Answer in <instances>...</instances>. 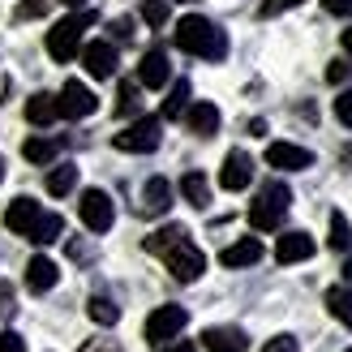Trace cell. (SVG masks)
Masks as SVG:
<instances>
[{"instance_id":"1","label":"cell","mask_w":352,"mask_h":352,"mask_svg":"<svg viewBox=\"0 0 352 352\" xmlns=\"http://www.w3.org/2000/svg\"><path fill=\"white\" fill-rule=\"evenodd\" d=\"M146 254L164 258L172 279H181V284H193V279L206 271V254L189 241V232L181 223H168V228H160V232H151L146 236Z\"/></svg>"},{"instance_id":"2","label":"cell","mask_w":352,"mask_h":352,"mask_svg":"<svg viewBox=\"0 0 352 352\" xmlns=\"http://www.w3.org/2000/svg\"><path fill=\"white\" fill-rule=\"evenodd\" d=\"M172 39H176V47H181V52H189V56H202V60H223V56H228V34L210 22V17H202V13L181 17Z\"/></svg>"},{"instance_id":"3","label":"cell","mask_w":352,"mask_h":352,"mask_svg":"<svg viewBox=\"0 0 352 352\" xmlns=\"http://www.w3.org/2000/svg\"><path fill=\"white\" fill-rule=\"evenodd\" d=\"M288 206H292V189L284 181H267V185L258 189L254 206H250V223L258 228V232H275V228L284 223Z\"/></svg>"},{"instance_id":"4","label":"cell","mask_w":352,"mask_h":352,"mask_svg":"<svg viewBox=\"0 0 352 352\" xmlns=\"http://www.w3.org/2000/svg\"><path fill=\"white\" fill-rule=\"evenodd\" d=\"M86 26H95V13H91V9L65 17V22H56V26L47 30V56L60 60V65H69V60L82 52V30H86Z\"/></svg>"},{"instance_id":"5","label":"cell","mask_w":352,"mask_h":352,"mask_svg":"<svg viewBox=\"0 0 352 352\" xmlns=\"http://www.w3.org/2000/svg\"><path fill=\"white\" fill-rule=\"evenodd\" d=\"M160 138H164V120L160 116H138L129 129H120L112 138V146L125 151V155H151L155 146H160Z\"/></svg>"},{"instance_id":"6","label":"cell","mask_w":352,"mask_h":352,"mask_svg":"<svg viewBox=\"0 0 352 352\" xmlns=\"http://www.w3.org/2000/svg\"><path fill=\"white\" fill-rule=\"evenodd\" d=\"M185 322H189V314H185L181 305H160V309L146 318V340H151L155 348H164L168 340H176V336L185 331Z\"/></svg>"},{"instance_id":"7","label":"cell","mask_w":352,"mask_h":352,"mask_svg":"<svg viewBox=\"0 0 352 352\" xmlns=\"http://www.w3.org/2000/svg\"><path fill=\"white\" fill-rule=\"evenodd\" d=\"M56 103H60V116H65V120H82V116H91V112L99 108L95 91H91L86 82H78V78H69V82L60 86Z\"/></svg>"},{"instance_id":"8","label":"cell","mask_w":352,"mask_h":352,"mask_svg":"<svg viewBox=\"0 0 352 352\" xmlns=\"http://www.w3.org/2000/svg\"><path fill=\"white\" fill-rule=\"evenodd\" d=\"M78 210H82V223L91 228V232H108L112 219H116V206H112V198L103 189H86Z\"/></svg>"},{"instance_id":"9","label":"cell","mask_w":352,"mask_h":352,"mask_svg":"<svg viewBox=\"0 0 352 352\" xmlns=\"http://www.w3.org/2000/svg\"><path fill=\"white\" fill-rule=\"evenodd\" d=\"M39 219H43V206L34 202V198H13L9 210H5V228H9V232H17V236H26V241L34 236Z\"/></svg>"},{"instance_id":"10","label":"cell","mask_w":352,"mask_h":352,"mask_svg":"<svg viewBox=\"0 0 352 352\" xmlns=\"http://www.w3.org/2000/svg\"><path fill=\"white\" fill-rule=\"evenodd\" d=\"M250 181H254V160L245 151H228V160L219 168V185L228 193H241V189H250Z\"/></svg>"},{"instance_id":"11","label":"cell","mask_w":352,"mask_h":352,"mask_svg":"<svg viewBox=\"0 0 352 352\" xmlns=\"http://www.w3.org/2000/svg\"><path fill=\"white\" fill-rule=\"evenodd\" d=\"M168 78H172L168 52L164 47H151L146 56H142V65H138V82H142L146 91H160V86H168Z\"/></svg>"},{"instance_id":"12","label":"cell","mask_w":352,"mask_h":352,"mask_svg":"<svg viewBox=\"0 0 352 352\" xmlns=\"http://www.w3.org/2000/svg\"><path fill=\"white\" fill-rule=\"evenodd\" d=\"M314 236L309 232H284L275 241V262L279 267H292V262H305V258H314Z\"/></svg>"},{"instance_id":"13","label":"cell","mask_w":352,"mask_h":352,"mask_svg":"<svg viewBox=\"0 0 352 352\" xmlns=\"http://www.w3.org/2000/svg\"><path fill=\"white\" fill-rule=\"evenodd\" d=\"M267 164L279 172H305L314 164V155L305 146H292V142H271L267 146Z\"/></svg>"},{"instance_id":"14","label":"cell","mask_w":352,"mask_h":352,"mask_svg":"<svg viewBox=\"0 0 352 352\" xmlns=\"http://www.w3.org/2000/svg\"><path fill=\"white\" fill-rule=\"evenodd\" d=\"M202 348L206 352H245L250 336L241 327H210V331H202Z\"/></svg>"},{"instance_id":"15","label":"cell","mask_w":352,"mask_h":352,"mask_svg":"<svg viewBox=\"0 0 352 352\" xmlns=\"http://www.w3.org/2000/svg\"><path fill=\"white\" fill-rule=\"evenodd\" d=\"M82 65H86V74L91 78H112L116 74V47L112 43H86L82 47Z\"/></svg>"},{"instance_id":"16","label":"cell","mask_w":352,"mask_h":352,"mask_svg":"<svg viewBox=\"0 0 352 352\" xmlns=\"http://www.w3.org/2000/svg\"><path fill=\"white\" fill-rule=\"evenodd\" d=\"M56 279H60V267L47 254H34L26 262V288L30 292H52V288H56Z\"/></svg>"},{"instance_id":"17","label":"cell","mask_w":352,"mask_h":352,"mask_svg":"<svg viewBox=\"0 0 352 352\" xmlns=\"http://www.w3.org/2000/svg\"><path fill=\"white\" fill-rule=\"evenodd\" d=\"M185 125H189V133L210 138V133L219 129V108H215V103H206V99L189 103V108H185Z\"/></svg>"},{"instance_id":"18","label":"cell","mask_w":352,"mask_h":352,"mask_svg":"<svg viewBox=\"0 0 352 352\" xmlns=\"http://www.w3.org/2000/svg\"><path fill=\"white\" fill-rule=\"evenodd\" d=\"M262 254H267V250H262L258 236H241L236 245H228V250L219 254V262L236 271V267H254V262H262Z\"/></svg>"},{"instance_id":"19","label":"cell","mask_w":352,"mask_h":352,"mask_svg":"<svg viewBox=\"0 0 352 352\" xmlns=\"http://www.w3.org/2000/svg\"><path fill=\"white\" fill-rule=\"evenodd\" d=\"M168 206H172V185L164 176H151L142 189V215H168Z\"/></svg>"},{"instance_id":"20","label":"cell","mask_w":352,"mask_h":352,"mask_svg":"<svg viewBox=\"0 0 352 352\" xmlns=\"http://www.w3.org/2000/svg\"><path fill=\"white\" fill-rule=\"evenodd\" d=\"M56 116H60V103H56V95L39 91V95H30V99H26V120H30V125H52Z\"/></svg>"},{"instance_id":"21","label":"cell","mask_w":352,"mask_h":352,"mask_svg":"<svg viewBox=\"0 0 352 352\" xmlns=\"http://www.w3.org/2000/svg\"><path fill=\"white\" fill-rule=\"evenodd\" d=\"M78 189V168L74 164H56L47 172V193L52 198H65V193H74Z\"/></svg>"},{"instance_id":"22","label":"cell","mask_w":352,"mask_h":352,"mask_svg":"<svg viewBox=\"0 0 352 352\" xmlns=\"http://www.w3.org/2000/svg\"><path fill=\"white\" fill-rule=\"evenodd\" d=\"M181 193H185V202H189V206H198V210L210 202V185H206V176H202V172H185V176H181Z\"/></svg>"},{"instance_id":"23","label":"cell","mask_w":352,"mask_h":352,"mask_svg":"<svg viewBox=\"0 0 352 352\" xmlns=\"http://www.w3.org/2000/svg\"><path fill=\"white\" fill-rule=\"evenodd\" d=\"M138 108H142V82L125 78V82H120V91H116V116H133Z\"/></svg>"},{"instance_id":"24","label":"cell","mask_w":352,"mask_h":352,"mask_svg":"<svg viewBox=\"0 0 352 352\" xmlns=\"http://www.w3.org/2000/svg\"><path fill=\"white\" fill-rule=\"evenodd\" d=\"M56 151H60L56 138H26V142H22V155H26L30 164H52V160H56Z\"/></svg>"},{"instance_id":"25","label":"cell","mask_w":352,"mask_h":352,"mask_svg":"<svg viewBox=\"0 0 352 352\" xmlns=\"http://www.w3.org/2000/svg\"><path fill=\"white\" fill-rule=\"evenodd\" d=\"M327 309L331 318H340L352 331V288H327Z\"/></svg>"},{"instance_id":"26","label":"cell","mask_w":352,"mask_h":352,"mask_svg":"<svg viewBox=\"0 0 352 352\" xmlns=\"http://www.w3.org/2000/svg\"><path fill=\"white\" fill-rule=\"evenodd\" d=\"M65 236V219L56 215V210H43V219H39V228H34V245H52V241H60Z\"/></svg>"},{"instance_id":"27","label":"cell","mask_w":352,"mask_h":352,"mask_svg":"<svg viewBox=\"0 0 352 352\" xmlns=\"http://www.w3.org/2000/svg\"><path fill=\"white\" fill-rule=\"evenodd\" d=\"M185 108H189V82L181 78L172 86V95L164 99V120H176V116H185Z\"/></svg>"},{"instance_id":"28","label":"cell","mask_w":352,"mask_h":352,"mask_svg":"<svg viewBox=\"0 0 352 352\" xmlns=\"http://www.w3.org/2000/svg\"><path fill=\"white\" fill-rule=\"evenodd\" d=\"M86 314L99 322V327H116L120 322V309L108 301V296H91V305H86Z\"/></svg>"},{"instance_id":"29","label":"cell","mask_w":352,"mask_h":352,"mask_svg":"<svg viewBox=\"0 0 352 352\" xmlns=\"http://www.w3.org/2000/svg\"><path fill=\"white\" fill-rule=\"evenodd\" d=\"M348 245H352V228H348V219L336 210V215H331V250H348Z\"/></svg>"},{"instance_id":"30","label":"cell","mask_w":352,"mask_h":352,"mask_svg":"<svg viewBox=\"0 0 352 352\" xmlns=\"http://www.w3.org/2000/svg\"><path fill=\"white\" fill-rule=\"evenodd\" d=\"M142 22L146 26H164L168 22V0H146V5H142Z\"/></svg>"},{"instance_id":"31","label":"cell","mask_w":352,"mask_h":352,"mask_svg":"<svg viewBox=\"0 0 352 352\" xmlns=\"http://www.w3.org/2000/svg\"><path fill=\"white\" fill-rule=\"evenodd\" d=\"M296 5H305V0H262V17H279V13H288V9H296Z\"/></svg>"},{"instance_id":"32","label":"cell","mask_w":352,"mask_h":352,"mask_svg":"<svg viewBox=\"0 0 352 352\" xmlns=\"http://www.w3.org/2000/svg\"><path fill=\"white\" fill-rule=\"evenodd\" d=\"M47 5H52V0H22V5H17V17H22V22H30V17H43Z\"/></svg>"},{"instance_id":"33","label":"cell","mask_w":352,"mask_h":352,"mask_svg":"<svg viewBox=\"0 0 352 352\" xmlns=\"http://www.w3.org/2000/svg\"><path fill=\"white\" fill-rule=\"evenodd\" d=\"M336 120L352 129V91H340V99H336Z\"/></svg>"},{"instance_id":"34","label":"cell","mask_w":352,"mask_h":352,"mask_svg":"<svg viewBox=\"0 0 352 352\" xmlns=\"http://www.w3.org/2000/svg\"><path fill=\"white\" fill-rule=\"evenodd\" d=\"M262 352H301V348H296L292 336H275V340H267V348H262Z\"/></svg>"},{"instance_id":"35","label":"cell","mask_w":352,"mask_h":352,"mask_svg":"<svg viewBox=\"0 0 352 352\" xmlns=\"http://www.w3.org/2000/svg\"><path fill=\"white\" fill-rule=\"evenodd\" d=\"M348 74H352V65H344V60H331L327 65V82H336V86L348 82Z\"/></svg>"},{"instance_id":"36","label":"cell","mask_w":352,"mask_h":352,"mask_svg":"<svg viewBox=\"0 0 352 352\" xmlns=\"http://www.w3.org/2000/svg\"><path fill=\"white\" fill-rule=\"evenodd\" d=\"M0 352H26V340L17 336V331H5V336H0Z\"/></svg>"},{"instance_id":"37","label":"cell","mask_w":352,"mask_h":352,"mask_svg":"<svg viewBox=\"0 0 352 352\" xmlns=\"http://www.w3.org/2000/svg\"><path fill=\"white\" fill-rule=\"evenodd\" d=\"M322 9L331 17H352V0H322Z\"/></svg>"},{"instance_id":"38","label":"cell","mask_w":352,"mask_h":352,"mask_svg":"<svg viewBox=\"0 0 352 352\" xmlns=\"http://www.w3.org/2000/svg\"><path fill=\"white\" fill-rule=\"evenodd\" d=\"M9 314H13V288L0 284V318H9Z\"/></svg>"},{"instance_id":"39","label":"cell","mask_w":352,"mask_h":352,"mask_svg":"<svg viewBox=\"0 0 352 352\" xmlns=\"http://www.w3.org/2000/svg\"><path fill=\"white\" fill-rule=\"evenodd\" d=\"M112 34H116L120 43H125V39H133V22H129V17H120V22H112Z\"/></svg>"},{"instance_id":"40","label":"cell","mask_w":352,"mask_h":352,"mask_svg":"<svg viewBox=\"0 0 352 352\" xmlns=\"http://www.w3.org/2000/svg\"><path fill=\"white\" fill-rule=\"evenodd\" d=\"M160 352H198V344H193V340H176V344H172V340H168Z\"/></svg>"},{"instance_id":"41","label":"cell","mask_w":352,"mask_h":352,"mask_svg":"<svg viewBox=\"0 0 352 352\" xmlns=\"http://www.w3.org/2000/svg\"><path fill=\"white\" fill-rule=\"evenodd\" d=\"M344 52H348V56H352V26L344 30Z\"/></svg>"},{"instance_id":"42","label":"cell","mask_w":352,"mask_h":352,"mask_svg":"<svg viewBox=\"0 0 352 352\" xmlns=\"http://www.w3.org/2000/svg\"><path fill=\"white\" fill-rule=\"evenodd\" d=\"M344 275H348V279H352V254H348V262H344Z\"/></svg>"},{"instance_id":"43","label":"cell","mask_w":352,"mask_h":352,"mask_svg":"<svg viewBox=\"0 0 352 352\" xmlns=\"http://www.w3.org/2000/svg\"><path fill=\"white\" fill-rule=\"evenodd\" d=\"M65 5H69V9H82V5H86V0H65Z\"/></svg>"},{"instance_id":"44","label":"cell","mask_w":352,"mask_h":352,"mask_svg":"<svg viewBox=\"0 0 352 352\" xmlns=\"http://www.w3.org/2000/svg\"><path fill=\"white\" fill-rule=\"evenodd\" d=\"M0 181H5V160H0Z\"/></svg>"},{"instance_id":"45","label":"cell","mask_w":352,"mask_h":352,"mask_svg":"<svg viewBox=\"0 0 352 352\" xmlns=\"http://www.w3.org/2000/svg\"><path fill=\"white\" fill-rule=\"evenodd\" d=\"M185 5H189V0H185Z\"/></svg>"},{"instance_id":"46","label":"cell","mask_w":352,"mask_h":352,"mask_svg":"<svg viewBox=\"0 0 352 352\" xmlns=\"http://www.w3.org/2000/svg\"><path fill=\"white\" fill-rule=\"evenodd\" d=\"M348 352H352V348H348Z\"/></svg>"}]
</instances>
